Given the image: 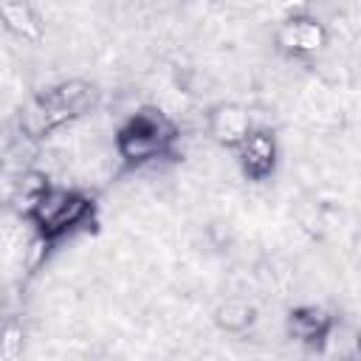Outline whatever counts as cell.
<instances>
[{"mask_svg": "<svg viewBox=\"0 0 361 361\" xmlns=\"http://www.w3.org/2000/svg\"><path fill=\"white\" fill-rule=\"evenodd\" d=\"M0 17L6 20V28L20 37L23 42H39L42 39V17L28 3H6L0 6Z\"/></svg>", "mask_w": 361, "mask_h": 361, "instance_id": "7", "label": "cell"}, {"mask_svg": "<svg viewBox=\"0 0 361 361\" xmlns=\"http://www.w3.org/2000/svg\"><path fill=\"white\" fill-rule=\"evenodd\" d=\"M93 214V197L79 192V189H68V186H56L51 183L28 209H25V220L34 226L39 243H59L68 234H73L76 228H82Z\"/></svg>", "mask_w": 361, "mask_h": 361, "instance_id": "1", "label": "cell"}, {"mask_svg": "<svg viewBox=\"0 0 361 361\" xmlns=\"http://www.w3.org/2000/svg\"><path fill=\"white\" fill-rule=\"evenodd\" d=\"M254 319H257V307L240 296H231L214 307V324L226 333H243L254 324Z\"/></svg>", "mask_w": 361, "mask_h": 361, "instance_id": "8", "label": "cell"}, {"mask_svg": "<svg viewBox=\"0 0 361 361\" xmlns=\"http://www.w3.org/2000/svg\"><path fill=\"white\" fill-rule=\"evenodd\" d=\"M254 130L251 113L237 102H220L206 113V133L223 149H237Z\"/></svg>", "mask_w": 361, "mask_h": 361, "instance_id": "5", "label": "cell"}, {"mask_svg": "<svg viewBox=\"0 0 361 361\" xmlns=\"http://www.w3.org/2000/svg\"><path fill=\"white\" fill-rule=\"evenodd\" d=\"M234 152H237V166H240L243 178L251 183H265L276 172L279 147L268 127H254L251 135Z\"/></svg>", "mask_w": 361, "mask_h": 361, "instance_id": "3", "label": "cell"}, {"mask_svg": "<svg viewBox=\"0 0 361 361\" xmlns=\"http://www.w3.org/2000/svg\"><path fill=\"white\" fill-rule=\"evenodd\" d=\"M285 327H288V333H290L293 341L322 350V347L327 344L330 333L336 330V322H333V316H330L324 307H319V305H299V307H293V310L288 313Z\"/></svg>", "mask_w": 361, "mask_h": 361, "instance_id": "6", "label": "cell"}, {"mask_svg": "<svg viewBox=\"0 0 361 361\" xmlns=\"http://www.w3.org/2000/svg\"><path fill=\"white\" fill-rule=\"evenodd\" d=\"M330 39V31L322 20L316 17H307V14H293V17H285L276 28V45L279 51H285L288 56H296V59H305V56H313L319 54Z\"/></svg>", "mask_w": 361, "mask_h": 361, "instance_id": "4", "label": "cell"}, {"mask_svg": "<svg viewBox=\"0 0 361 361\" xmlns=\"http://www.w3.org/2000/svg\"><path fill=\"white\" fill-rule=\"evenodd\" d=\"M178 144V127L158 110H138L133 113L113 138L116 155L130 166H144L158 158L172 155Z\"/></svg>", "mask_w": 361, "mask_h": 361, "instance_id": "2", "label": "cell"}]
</instances>
